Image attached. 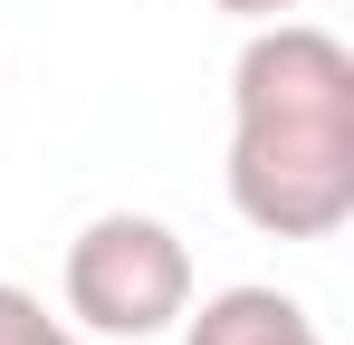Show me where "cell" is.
Returning <instances> with one entry per match:
<instances>
[{"instance_id":"6da1fadb","label":"cell","mask_w":354,"mask_h":345,"mask_svg":"<svg viewBox=\"0 0 354 345\" xmlns=\"http://www.w3.org/2000/svg\"><path fill=\"white\" fill-rule=\"evenodd\" d=\"M230 211L268 240L354 221V48L316 19H259L230 67Z\"/></svg>"},{"instance_id":"7a4b0ae2","label":"cell","mask_w":354,"mask_h":345,"mask_svg":"<svg viewBox=\"0 0 354 345\" xmlns=\"http://www.w3.org/2000/svg\"><path fill=\"white\" fill-rule=\"evenodd\" d=\"M58 288H67V317L86 336H163L192 307V249L153 211H96L67 240Z\"/></svg>"},{"instance_id":"3957f363","label":"cell","mask_w":354,"mask_h":345,"mask_svg":"<svg viewBox=\"0 0 354 345\" xmlns=\"http://www.w3.org/2000/svg\"><path fill=\"white\" fill-rule=\"evenodd\" d=\"M182 345H326V336L288 288H221L182 307Z\"/></svg>"},{"instance_id":"277c9868","label":"cell","mask_w":354,"mask_h":345,"mask_svg":"<svg viewBox=\"0 0 354 345\" xmlns=\"http://www.w3.org/2000/svg\"><path fill=\"white\" fill-rule=\"evenodd\" d=\"M0 345H86V326L48 317V297H29L19 278H0Z\"/></svg>"},{"instance_id":"5b68a950","label":"cell","mask_w":354,"mask_h":345,"mask_svg":"<svg viewBox=\"0 0 354 345\" xmlns=\"http://www.w3.org/2000/svg\"><path fill=\"white\" fill-rule=\"evenodd\" d=\"M211 10H230V19L259 29V19H288V10H306V0H211Z\"/></svg>"}]
</instances>
